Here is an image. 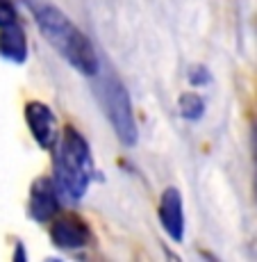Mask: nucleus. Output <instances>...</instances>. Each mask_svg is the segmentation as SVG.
I'll return each instance as SVG.
<instances>
[{"instance_id": "f03ea898", "label": "nucleus", "mask_w": 257, "mask_h": 262, "mask_svg": "<svg viewBox=\"0 0 257 262\" xmlns=\"http://www.w3.org/2000/svg\"><path fill=\"white\" fill-rule=\"evenodd\" d=\"M55 176H57L59 191L71 201L82 199L91 183V150H89L87 139L73 125H66L62 139H59L57 155H55Z\"/></svg>"}, {"instance_id": "423d86ee", "label": "nucleus", "mask_w": 257, "mask_h": 262, "mask_svg": "<svg viewBox=\"0 0 257 262\" xmlns=\"http://www.w3.org/2000/svg\"><path fill=\"white\" fill-rule=\"evenodd\" d=\"M159 221L171 239L182 242L184 237V212H182V196L175 187L164 189L159 199Z\"/></svg>"}, {"instance_id": "39448f33", "label": "nucleus", "mask_w": 257, "mask_h": 262, "mask_svg": "<svg viewBox=\"0 0 257 262\" xmlns=\"http://www.w3.org/2000/svg\"><path fill=\"white\" fill-rule=\"evenodd\" d=\"M50 237L59 246V249H82V246L89 244L91 235H89V228L80 216H62L53 224L50 228Z\"/></svg>"}, {"instance_id": "7ed1b4c3", "label": "nucleus", "mask_w": 257, "mask_h": 262, "mask_svg": "<svg viewBox=\"0 0 257 262\" xmlns=\"http://www.w3.org/2000/svg\"><path fill=\"white\" fill-rule=\"evenodd\" d=\"M94 92L98 98L100 107H103L105 117L112 123L114 133L121 139V144L132 146L137 144L139 130L134 123L132 105H130V94L119 80V75L112 69L100 64V71L94 75Z\"/></svg>"}, {"instance_id": "1a4fd4ad", "label": "nucleus", "mask_w": 257, "mask_h": 262, "mask_svg": "<svg viewBox=\"0 0 257 262\" xmlns=\"http://www.w3.org/2000/svg\"><path fill=\"white\" fill-rule=\"evenodd\" d=\"M180 112H182L184 119L198 121L200 117H203V112H205L203 98H200V96H196V94H182V96H180Z\"/></svg>"}, {"instance_id": "9b49d317", "label": "nucleus", "mask_w": 257, "mask_h": 262, "mask_svg": "<svg viewBox=\"0 0 257 262\" xmlns=\"http://www.w3.org/2000/svg\"><path fill=\"white\" fill-rule=\"evenodd\" d=\"M253 158H255V169H257V125L253 128ZM255 191H257V176H255Z\"/></svg>"}, {"instance_id": "6e6552de", "label": "nucleus", "mask_w": 257, "mask_h": 262, "mask_svg": "<svg viewBox=\"0 0 257 262\" xmlns=\"http://www.w3.org/2000/svg\"><path fill=\"white\" fill-rule=\"evenodd\" d=\"M0 55L16 64H23L28 57V39L18 21L0 28Z\"/></svg>"}, {"instance_id": "0eeeda50", "label": "nucleus", "mask_w": 257, "mask_h": 262, "mask_svg": "<svg viewBox=\"0 0 257 262\" xmlns=\"http://www.w3.org/2000/svg\"><path fill=\"white\" fill-rule=\"evenodd\" d=\"M59 199L55 191V183L50 178H39L32 185V194H30V214L37 221H48L57 214Z\"/></svg>"}, {"instance_id": "9d476101", "label": "nucleus", "mask_w": 257, "mask_h": 262, "mask_svg": "<svg viewBox=\"0 0 257 262\" xmlns=\"http://www.w3.org/2000/svg\"><path fill=\"white\" fill-rule=\"evenodd\" d=\"M16 9H14V5L9 3V0H0V28H5V25H12L16 23Z\"/></svg>"}, {"instance_id": "f257e3e1", "label": "nucleus", "mask_w": 257, "mask_h": 262, "mask_svg": "<svg viewBox=\"0 0 257 262\" xmlns=\"http://www.w3.org/2000/svg\"><path fill=\"white\" fill-rule=\"evenodd\" d=\"M32 12L41 34L64 59L82 75L94 78L100 71V57L89 37L50 0H23Z\"/></svg>"}, {"instance_id": "20e7f679", "label": "nucleus", "mask_w": 257, "mask_h": 262, "mask_svg": "<svg viewBox=\"0 0 257 262\" xmlns=\"http://www.w3.org/2000/svg\"><path fill=\"white\" fill-rule=\"evenodd\" d=\"M25 121L30 125V133L37 139L39 146L43 148H50L55 144V114L50 112L48 105L39 103V100H32V103L25 105Z\"/></svg>"}]
</instances>
